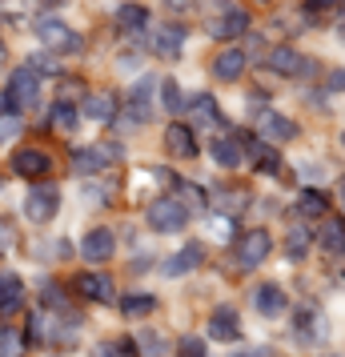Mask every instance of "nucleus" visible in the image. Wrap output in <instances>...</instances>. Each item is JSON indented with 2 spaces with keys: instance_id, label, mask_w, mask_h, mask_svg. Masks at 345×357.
Returning a JSON list of instances; mask_svg holds the SVG:
<instances>
[{
  "instance_id": "13",
  "label": "nucleus",
  "mask_w": 345,
  "mask_h": 357,
  "mask_svg": "<svg viewBox=\"0 0 345 357\" xmlns=\"http://www.w3.org/2000/svg\"><path fill=\"white\" fill-rule=\"evenodd\" d=\"M113 249H116V237H113V229H93V233H84V241H81V253L84 261H109L113 257Z\"/></svg>"
},
{
  "instance_id": "38",
  "label": "nucleus",
  "mask_w": 345,
  "mask_h": 357,
  "mask_svg": "<svg viewBox=\"0 0 345 357\" xmlns=\"http://www.w3.org/2000/svg\"><path fill=\"white\" fill-rule=\"evenodd\" d=\"M329 93H345V68L329 73Z\"/></svg>"
},
{
  "instance_id": "19",
  "label": "nucleus",
  "mask_w": 345,
  "mask_h": 357,
  "mask_svg": "<svg viewBox=\"0 0 345 357\" xmlns=\"http://www.w3.org/2000/svg\"><path fill=\"white\" fill-rule=\"evenodd\" d=\"M245 65H249L245 49H225V52H217L213 77H221V81H237V77L245 73Z\"/></svg>"
},
{
  "instance_id": "3",
  "label": "nucleus",
  "mask_w": 345,
  "mask_h": 357,
  "mask_svg": "<svg viewBox=\"0 0 345 357\" xmlns=\"http://www.w3.org/2000/svg\"><path fill=\"white\" fill-rule=\"evenodd\" d=\"M113 161H121V145H81L72 149V169L93 177V173H105Z\"/></svg>"
},
{
  "instance_id": "28",
  "label": "nucleus",
  "mask_w": 345,
  "mask_h": 357,
  "mask_svg": "<svg viewBox=\"0 0 345 357\" xmlns=\"http://www.w3.org/2000/svg\"><path fill=\"white\" fill-rule=\"evenodd\" d=\"M209 153H213V161L221 165V169H237V165L245 161L237 141H213V145H209Z\"/></svg>"
},
{
  "instance_id": "2",
  "label": "nucleus",
  "mask_w": 345,
  "mask_h": 357,
  "mask_svg": "<svg viewBox=\"0 0 345 357\" xmlns=\"http://www.w3.org/2000/svg\"><path fill=\"white\" fill-rule=\"evenodd\" d=\"M8 109L13 113H24V109H33L36 105V97H40V77H36L29 65H20L13 77H8Z\"/></svg>"
},
{
  "instance_id": "31",
  "label": "nucleus",
  "mask_w": 345,
  "mask_h": 357,
  "mask_svg": "<svg viewBox=\"0 0 345 357\" xmlns=\"http://www.w3.org/2000/svg\"><path fill=\"white\" fill-rule=\"evenodd\" d=\"M97 357H137V345H132V337H113L97 349Z\"/></svg>"
},
{
  "instance_id": "4",
  "label": "nucleus",
  "mask_w": 345,
  "mask_h": 357,
  "mask_svg": "<svg viewBox=\"0 0 345 357\" xmlns=\"http://www.w3.org/2000/svg\"><path fill=\"white\" fill-rule=\"evenodd\" d=\"M36 36H40V45L52 52H77L81 49V36L68 29L65 20H56V17H40L36 20Z\"/></svg>"
},
{
  "instance_id": "9",
  "label": "nucleus",
  "mask_w": 345,
  "mask_h": 357,
  "mask_svg": "<svg viewBox=\"0 0 345 357\" xmlns=\"http://www.w3.org/2000/svg\"><path fill=\"white\" fill-rule=\"evenodd\" d=\"M148 45H153V52L157 56H164V61H177L185 49V24H157L153 29V36H148Z\"/></svg>"
},
{
  "instance_id": "11",
  "label": "nucleus",
  "mask_w": 345,
  "mask_h": 357,
  "mask_svg": "<svg viewBox=\"0 0 345 357\" xmlns=\"http://www.w3.org/2000/svg\"><path fill=\"white\" fill-rule=\"evenodd\" d=\"M49 169H52V161L40 149H17V153H13V173H20L24 181H40Z\"/></svg>"
},
{
  "instance_id": "7",
  "label": "nucleus",
  "mask_w": 345,
  "mask_h": 357,
  "mask_svg": "<svg viewBox=\"0 0 345 357\" xmlns=\"http://www.w3.org/2000/svg\"><path fill=\"white\" fill-rule=\"evenodd\" d=\"M249 33V13L245 8H221L217 17H209V36L213 40H233V36Z\"/></svg>"
},
{
  "instance_id": "40",
  "label": "nucleus",
  "mask_w": 345,
  "mask_h": 357,
  "mask_svg": "<svg viewBox=\"0 0 345 357\" xmlns=\"http://www.w3.org/2000/svg\"><path fill=\"white\" fill-rule=\"evenodd\" d=\"M233 357H277V354L265 349V345H257V349H241V354H233Z\"/></svg>"
},
{
  "instance_id": "25",
  "label": "nucleus",
  "mask_w": 345,
  "mask_h": 357,
  "mask_svg": "<svg viewBox=\"0 0 345 357\" xmlns=\"http://www.w3.org/2000/svg\"><path fill=\"white\" fill-rule=\"evenodd\" d=\"M189 116H193L197 125H221V109H217V100L205 97V93L189 100Z\"/></svg>"
},
{
  "instance_id": "37",
  "label": "nucleus",
  "mask_w": 345,
  "mask_h": 357,
  "mask_svg": "<svg viewBox=\"0 0 345 357\" xmlns=\"http://www.w3.org/2000/svg\"><path fill=\"white\" fill-rule=\"evenodd\" d=\"M29 68H33L36 77H40V73H56V61H52V56H45V52H40V56H33V61H29Z\"/></svg>"
},
{
  "instance_id": "22",
  "label": "nucleus",
  "mask_w": 345,
  "mask_h": 357,
  "mask_svg": "<svg viewBox=\"0 0 345 357\" xmlns=\"http://www.w3.org/2000/svg\"><path fill=\"white\" fill-rule=\"evenodd\" d=\"M261 137L265 141H281V145H285V141H293L297 137V125L289 121V116H281V113H265L261 116Z\"/></svg>"
},
{
  "instance_id": "6",
  "label": "nucleus",
  "mask_w": 345,
  "mask_h": 357,
  "mask_svg": "<svg viewBox=\"0 0 345 357\" xmlns=\"http://www.w3.org/2000/svg\"><path fill=\"white\" fill-rule=\"evenodd\" d=\"M269 249H273V237H269L265 229H249L245 237L237 241V265H241V269H257V265L269 257Z\"/></svg>"
},
{
  "instance_id": "26",
  "label": "nucleus",
  "mask_w": 345,
  "mask_h": 357,
  "mask_svg": "<svg viewBox=\"0 0 345 357\" xmlns=\"http://www.w3.org/2000/svg\"><path fill=\"white\" fill-rule=\"evenodd\" d=\"M49 116H52V125H56V129H65V132H72L77 125H81V109H77L72 100H56Z\"/></svg>"
},
{
  "instance_id": "27",
  "label": "nucleus",
  "mask_w": 345,
  "mask_h": 357,
  "mask_svg": "<svg viewBox=\"0 0 345 357\" xmlns=\"http://www.w3.org/2000/svg\"><path fill=\"white\" fill-rule=\"evenodd\" d=\"M297 213H301V217H325L329 213V197L317 193V189H305V193L297 197Z\"/></svg>"
},
{
  "instance_id": "44",
  "label": "nucleus",
  "mask_w": 345,
  "mask_h": 357,
  "mask_svg": "<svg viewBox=\"0 0 345 357\" xmlns=\"http://www.w3.org/2000/svg\"><path fill=\"white\" fill-rule=\"evenodd\" d=\"M342 20H345V4H342Z\"/></svg>"
},
{
  "instance_id": "16",
  "label": "nucleus",
  "mask_w": 345,
  "mask_h": 357,
  "mask_svg": "<svg viewBox=\"0 0 345 357\" xmlns=\"http://www.w3.org/2000/svg\"><path fill=\"white\" fill-rule=\"evenodd\" d=\"M125 109H129V121L132 125H141L148 121V109H153V81H137L129 89V100H125Z\"/></svg>"
},
{
  "instance_id": "18",
  "label": "nucleus",
  "mask_w": 345,
  "mask_h": 357,
  "mask_svg": "<svg viewBox=\"0 0 345 357\" xmlns=\"http://www.w3.org/2000/svg\"><path fill=\"white\" fill-rule=\"evenodd\" d=\"M77 109H81V116H89V121H113L116 116V97L113 93H89Z\"/></svg>"
},
{
  "instance_id": "30",
  "label": "nucleus",
  "mask_w": 345,
  "mask_h": 357,
  "mask_svg": "<svg viewBox=\"0 0 345 357\" xmlns=\"http://www.w3.org/2000/svg\"><path fill=\"white\" fill-rule=\"evenodd\" d=\"M24 345H29V337H24L20 329H13V325L0 329V357H20L24 354Z\"/></svg>"
},
{
  "instance_id": "14",
  "label": "nucleus",
  "mask_w": 345,
  "mask_h": 357,
  "mask_svg": "<svg viewBox=\"0 0 345 357\" xmlns=\"http://www.w3.org/2000/svg\"><path fill=\"white\" fill-rule=\"evenodd\" d=\"M209 333H213V341H237V337H241V321H237V309L217 305V309H213V317H209Z\"/></svg>"
},
{
  "instance_id": "1",
  "label": "nucleus",
  "mask_w": 345,
  "mask_h": 357,
  "mask_svg": "<svg viewBox=\"0 0 345 357\" xmlns=\"http://www.w3.org/2000/svg\"><path fill=\"white\" fill-rule=\"evenodd\" d=\"M189 205H185L181 197H157L153 205H148V229H157V233H181L189 225Z\"/></svg>"
},
{
  "instance_id": "42",
  "label": "nucleus",
  "mask_w": 345,
  "mask_h": 357,
  "mask_svg": "<svg viewBox=\"0 0 345 357\" xmlns=\"http://www.w3.org/2000/svg\"><path fill=\"white\" fill-rule=\"evenodd\" d=\"M342 205H345V177H342Z\"/></svg>"
},
{
  "instance_id": "21",
  "label": "nucleus",
  "mask_w": 345,
  "mask_h": 357,
  "mask_svg": "<svg viewBox=\"0 0 345 357\" xmlns=\"http://www.w3.org/2000/svg\"><path fill=\"white\" fill-rule=\"evenodd\" d=\"M77 289H81L89 301H113V297H116L113 281H109L105 273H81V277H77Z\"/></svg>"
},
{
  "instance_id": "5",
  "label": "nucleus",
  "mask_w": 345,
  "mask_h": 357,
  "mask_svg": "<svg viewBox=\"0 0 345 357\" xmlns=\"http://www.w3.org/2000/svg\"><path fill=\"white\" fill-rule=\"evenodd\" d=\"M56 209H61V193H56L52 185H36L33 193L24 197V217H29L33 225L52 221V217H56Z\"/></svg>"
},
{
  "instance_id": "23",
  "label": "nucleus",
  "mask_w": 345,
  "mask_h": 357,
  "mask_svg": "<svg viewBox=\"0 0 345 357\" xmlns=\"http://www.w3.org/2000/svg\"><path fill=\"white\" fill-rule=\"evenodd\" d=\"M321 249L333 253V257H345V217H329L325 225H321Z\"/></svg>"
},
{
  "instance_id": "36",
  "label": "nucleus",
  "mask_w": 345,
  "mask_h": 357,
  "mask_svg": "<svg viewBox=\"0 0 345 357\" xmlns=\"http://www.w3.org/2000/svg\"><path fill=\"white\" fill-rule=\"evenodd\" d=\"M17 129H20V113H13V109H8V113H0V141H8Z\"/></svg>"
},
{
  "instance_id": "32",
  "label": "nucleus",
  "mask_w": 345,
  "mask_h": 357,
  "mask_svg": "<svg viewBox=\"0 0 345 357\" xmlns=\"http://www.w3.org/2000/svg\"><path fill=\"white\" fill-rule=\"evenodd\" d=\"M161 100H164V113H181V84L173 81H161Z\"/></svg>"
},
{
  "instance_id": "33",
  "label": "nucleus",
  "mask_w": 345,
  "mask_h": 357,
  "mask_svg": "<svg viewBox=\"0 0 345 357\" xmlns=\"http://www.w3.org/2000/svg\"><path fill=\"white\" fill-rule=\"evenodd\" d=\"M305 249H309V229H293V233H289V257L301 261Z\"/></svg>"
},
{
  "instance_id": "45",
  "label": "nucleus",
  "mask_w": 345,
  "mask_h": 357,
  "mask_svg": "<svg viewBox=\"0 0 345 357\" xmlns=\"http://www.w3.org/2000/svg\"><path fill=\"white\" fill-rule=\"evenodd\" d=\"M342 145H345V132H342Z\"/></svg>"
},
{
  "instance_id": "35",
  "label": "nucleus",
  "mask_w": 345,
  "mask_h": 357,
  "mask_svg": "<svg viewBox=\"0 0 345 357\" xmlns=\"http://www.w3.org/2000/svg\"><path fill=\"white\" fill-rule=\"evenodd\" d=\"M177 357H209V349H205V341H201V337H181Z\"/></svg>"
},
{
  "instance_id": "39",
  "label": "nucleus",
  "mask_w": 345,
  "mask_h": 357,
  "mask_svg": "<svg viewBox=\"0 0 345 357\" xmlns=\"http://www.w3.org/2000/svg\"><path fill=\"white\" fill-rule=\"evenodd\" d=\"M333 0H305V17H317V13H325Z\"/></svg>"
},
{
  "instance_id": "24",
  "label": "nucleus",
  "mask_w": 345,
  "mask_h": 357,
  "mask_svg": "<svg viewBox=\"0 0 345 357\" xmlns=\"http://www.w3.org/2000/svg\"><path fill=\"white\" fill-rule=\"evenodd\" d=\"M113 20H116V29H121V33H141V29L148 24V8H145V4H121Z\"/></svg>"
},
{
  "instance_id": "17",
  "label": "nucleus",
  "mask_w": 345,
  "mask_h": 357,
  "mask_svg": "<svg viewBox=\"0 0 345 357\" xmlns=\"http://www.w3.org/2000/svg\"><path fill=\"white\" fill-rule=\"evenodd\" d=\"M20 305H24V285H20V277L0 273V317L20 313Z\"/></svg>"
},
{
  "instance_id": "29",
  "label": "nucleus",
  "mask_w": 345,
  "mask_h": 357,
  "mask_svg": "<svg viewBox=\"0 0 345 357\" xmlns=\"http://www.w3.org/2000/svg\"><path fill=\"white\" fill-rule=\"evenodd\" d=\"M157 309V297L153 293H129V297H121V313L125 317H145Z\"/></svg>"
},
{
  "instance_id": "34",
  "label": "nucleus",
  "mask_w": 345,
  "mask_h": 357,
  "mask_svg": "<svg viewBox=\"0 0 345 357\" xmlns=\"http://www.w3.org/2000/svg\"><path fill=\"white\" fill-rule=\"evenodd\" d=\"M141 345H137V354L141 357H164V341L157 337V333H145V337H137Z\"/></svg>"
},
{
  "instance_id": "12",
  "label": "nucleus",
  "mask_w": 345,
  "mask_h": 357,
  "mask_svg": "<svg viewBox=\"0 0 345 357\" xmlns=\"http://www.w3.org/2000/svg\"><path fill=\"white\" fill-rule=\"evenodd\" d=\"M201 261H205V245H201V241H189L181 253H173V257L164 261L161 273H164V277H185V273H193Z\"/></svg>"
},
{
  "instance_id": "8",
  "label": "nucleus",
  "mask_w": 345,
  "mask_h": 357,
  "mask_svg": "<svg viewBox=\"0 0 345 357\" xmlns=\"http://www.w3.org/2000/svg\"><path fill=\"white\" fill-rule=\"evenodd\" d=\"M297 337H301V345H321V341L329 337V321L317 305L297 309Z\"/></svg>"
},
{
  "instance_id": "41",
  "label": "nucleus",
  "mask_w": 345,
  "mask_h": 357,
  "mask_svg": "<svg viewBox=\"0 0 345 357\" xmlns=\"http://www.w3.org/2000/svg\"><path fill=\"white\" fill-rule=\"evenodd\" d=\"M0 237H8V229H0ZM0 257H4V245H0Z\"/></svg>"
},
{
  "instance_id": "20",
  "label": "nucleus",
  "mask_w": 345,
  "mask_h": 357,
  "mask_svg": "<svg viewBox=\"0 0 345 357\" xmlns=\"http://www.w3.org/2000/svg\"><path fill=\"white\" fill-rule=\"evenodd\" d=\"M253 305H257L261 317H281V313L289 309V297H285V289H277V285H261L257 297H253Z\"/></svg>"
},
{
  "instance_id": "10",
  "label": "nucleus",
  "mask_w": 345,
  "mask_h": 357,
  "mask_svg": "<svg viewBox=\"0 0 345 357\" xmlns=\"http://www.w3.org/2000/svg\"><path fill=\"white\" fill-rule=\"evenodd\" d=\"M265 68H269V73H281V77H301L309 65H305V56L297 49L277 45V49H269V56H265Z\"/></svg>"
},
{
  "instance_id": "15",
  "label": "nucleus",
  "mask_w": 345,
  "mask_h": 357,
  "mask_svg": "<svg viewBox=\"0 0 345 357\" xmlns=\"http://www.w3.org/2000/svg\"><path fill=\"white\" fill-rule=\"evenodd\" d=\"M164 149H169V153H177V157H197V137H193L189 125L173 121V125L164 129Z\"/></svg>"
},
{
  "instance_id": "43",
  "label": "nucleus",
  "mask_w": 345,
  "mask_h": 357,
  "mask_svg": "<svg viewBox=\"0 0 345 357\" xmlns=\"http://www.w3.org/2000/svg\"><path fill=\"white\" fill-rule=\"evenodd\" d=\"M0 61H4V40H0Z\"/></svg>"
}]
</instances>
